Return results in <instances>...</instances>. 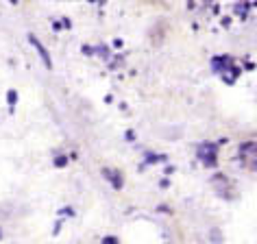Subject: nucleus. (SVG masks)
<instances>
[{
	"label": "nucleus",
	"mask_w": 257,
	"mask_h": 244,
	"mask_svg": "<svg viewBox=\"0 0 257 244\" xmlns=\"http://www.w3.org/2000/svg\"><path fill=\"white\" fill-rule=\"evenodd\" d=\"M196 157L205 168H216L218 166V144L214 142H203L196 151Z\"/></svg>",
	"instance_id": "f257e3e1"
},
{
	"label": "nucleus",
	"mask_w": 257,
	"mask_h": 244,
	"mask_svg": "<svg viewBox=\"0 0 257 244\" xmlns=\"http://www.w3.org/2000/svg\"><path fill=\"white\" fill-rule=\"evenodd\" d=\"M27 40H29L31 46L35 48V53H37V57H40L42 66H44V68H46L48 72H50V70H53V57H50L48 48L44 46V42H42V40H40V37H37L35 33H29V35H27Z\"/></svg>",
	"instance_id": "f03ea898"
},
{
	"label": "nucleus",
	"mask_w": 257,
	"mask_h": 244,
	"mask_svg": "<svg viewBox=\"0 0 257 244\" xmlns=\"http://www.w3.org/2000/svg\"><path fill=\"white\" fill-rule=\"evenodd\" d=\"M240 159L250 170H257V142H244L240 146Z\"/></svg>",
	"instance_id": "7ed1b4c3"
},
{
	"label": "nucleus",
	"mask_w": 257,
	"mask_h": 244,
	"mask_svg": "<svg viewBox=\"0 0 257 244\" xmlns=\"http://www.w3.org/2000/svg\"><path fill=\"white\" fill-rule=\"evenodd\" d=\"M100 175H102V179H105V181L111 185L115 192H120L122 188H124V175H122L118 168H109V166H105V168L100 170Z\"/></svg>",
	"instance_id": "20e7f679"
},
{
	"label": "nucleus",
	"mask_w": 257,
	"mask_h": 244,
	"mask_svg": "<svg viewBox=\"0 0 257 244\" xmlns=\"http://www.w3.org/2000/svg\"><path fill=\"white\" fill-rule=\"evenodd\" d=\"M231 66H233V61H231V57H227V55H220V57H214V59H211V70H214L216 74L227 72Z\"/></svg>",
	"instance_id": "39448f33"
},
{
	"label": "nucleus",
	"mask_w": 257,
	"mask_h": 244,
	"mask_svg": "<svg viewBox=\"0 0 257 244\" xmlns=\"http://www.w3.org/2000/svg\"><path fill=\"white\" fill-rule=\"evenodd\" d=\"M94 57H100V59L107 63L113 57V50H111L109 44H96V46H94Z\"/></svg>",
	"instance_id": "423d86ee"
},
{
	"label": "nucleus",
	"mask_w": 257,
	"mask_h": 244,
	"mask_svg": "<svg viewBox=\"0 0 257 244\" xmlns=\"http://www.w3.org/2000/svg\"><path fill=\"white\" fill-rule=\"evenodd\" d=\"M70 162H72V159H70V153H55L53 155V166L55 168H59V170L66 168Z\"/></svg>",
	"instance_id": "0eeeda50"
},
{
	"label": "nucleus",
	"mask_w": 257,
	"mask_h": 244,
	"mask_svg": "<svg viewBox=\"0 0 257 244\" xmlns=\"http://www.w3.org/2000/svg\"><path fill=\"white\" fill-rule=\"evenodd\" d=\"M166 159H168V157H166V155H157V153H146V155H144V166H155V164H164L166 162Z\"/></svg>",
	"instance_id": "6e6552de"
},
{
	"label": "nucleus",
	"mask_w": 257,
	"mask_h": 244,
	"mask_svg": "<svg viewBox=\"0 0 257 244\" xmlns=\"http://www.w3.org/2000/svg\"><path fill=\"white\" fill-rule=\"evenodd\" d=\"M18 100H20V96H18L16 89H7V105H9V113H14V111H16Z\"/></svg>",
	"instance_id": "1a4fd4ad"
},
{
	"label": "nucleus",
	"mask_w": 257,
	"mask_h": 244,
	"mask_svg": "<svg viewBox=\"0 0 257 244\" xmlns=\"http://www.w3.org/2000/svg\"><path fill=\"white\" fill-rule=\"evenodd\" d=\"M74 214H76V211H74V207H72V205H66V207H61V209H59V216L74 218Z\"/></svg>",
	"instance_id": "9d476101"
},
{
	"label": "nucleus",
	"mask_w": 257,
	"mask_h": 244,
	"mask_svg": "<svg viewBox=\"0 0 257 244\" xmlns=\"http://www.w3.org/2000/svg\"><path fill=\"white\" fill-rule=\"evenodd\" d=\"M100 244H120V237L118 235H102Z\"/></svg>",
	"instance_id": "9b49d317"
},
{
	"label": "nucleus",
	"mask_w": 257,
	"mask_h": 244,
	"mask_svg": "<svg viewBox=\"0 0 257 244\" xmlns=\"http://www.w3.org/2000/svg\"><path fill=\"white\" fill-rule=\"evenodd\" d=\"M81 53L85 55V57H94V46H92V44H83V46H81Z\"/></svg>",
	"instance_id": "f8f14e48"
},
{
	"label": "nucleus",
	"mask_w": 257,
	"mask_h": 244,
	"mask_svg": "<svg viewBox=\"0 0 257 244\" xmlns=\"http://www.w3.org/2000/svg\"><path fill=\"white\" fill-rule=\"evenodd\" d=\"M136 138H138V136H136V131H133V129H126V131H124V140H126L128 144L136 142Z\"/></svg>",
	"instance_id": "ddd939ff"
},
{
	"label": "nucleus",
	"mask_w": 257,
	"mask_h": 244,
	"mask_svg": "<svg viewBox=\"0 0 257 244\" xmlns=\"http://www.w3.org/2000/svg\"><path fill=\"white\" fill-rule=\"evenodd\" d=\"M61 27H63V31H70V29H72V20H68V18H61Z\"/></svg>",
	"instance_id": "4468645a"
},
{
	"label": "nucleus",
	"mask_w": 257,
	"mask_h": 244,
	"mask_svg": "<svg viewBox=\"0 0 257 244\" xmlns=\"http://www.w3.org/2000/svg\"><path fill=\"white\" fill-rule=\"evenodd\" d=\"M50 27H53L55 31H63V27H61V20H50Z\"/></svg>",
	"instance_id": "2eb2a0df"
},
{
	"label": "nucleus",
	"mask_w": 257,
	"mask_h": 244,
	"mask_svg": "<svg viewBox=\"0 0 257 244\" xmlns=\"http://www.w3.org/2000/svg\"><path fill=\"white\" fill-rule=\"evenodd\" d=\"M122 46H124V42H122L120 37H115V40L111 42V48H122Z\"/></svg>",
	"instance_id": "dca6fc26"
},
{
	"label": "nucleus",
	"mask_w": 257,
	"mask_h": 244,
	"mask_svg": "<svg viewBox=\"0 0 257 244\" xmlns=\"http://www.w3.org/2000/svg\"><path fill=\"white\" fill-rule=\"evenodd\" d=\"M59 231H61V220H57L55 222V229H53V235H59Z\"/></svg>",
	"instance_id": "f3484780"
},
{
	"label": "nucleus",
	"mask_w": 257,
	"mask_h": 244,
	"mask_svg": "<svg viewBox=\"0 0 257 244\" xmlns=\"http://www.w3.org/2000/svg\"><path fill=\"white\" fill-rule=\"evenodd\" d=\"M157 211H162V214H168V205H159V207H157Z\"/></svg>",
	"instance_id": "a211bd4d"
},
{
	"label": "nucleus",
	"mask_w": 257,
	"mask_h": 244,
	"mask_svg": "<svg viewBox=\"0 0 257 244\" xmlns=\"http://www.w3.org/2000/svg\"><path fill=\"white\" fill-rule=\"evenodd\" d=\"M7 3L11 5V7H16V5H18V3H20V0H7Z\"/></svg>",
	"instance_id": "6ab92c4d"
},
{
	"label": "nucleus",
	"mask_w": 257,
	"mask_h": 244,
	"mask_svg": "<svg viewBox=\"0 0 257 244\" xmlns=\"http://www.w3.org/2000/svg\"><path fill=\"white\" fill-rule=\"evenodd\" d=\"M87 3H98V5H102V3H107V0H87Z\"/></svg>",
	"instance_id": "aec40b11"
},
{
	"label": "nucleus",
	"mask_w": 257,
	"mask_h": 244,
	"mask_svg": "<svg viewBox=\"0 0 257 244\" xmlns=\"http://www.w3.org/2000/svg\"><path fill=\"white\" fill-rule=\"evenodd\" d=\"M3 235H5V231H3V227H0V240H3Z\"/></svg>",
	"instance_id": "412c9836"
}]
</instances>
